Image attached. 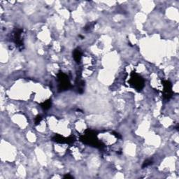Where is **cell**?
<instances>
[{"mask_svg":"<svg viewBox=\"0 0 179 179\" xmlns=\"http://www.w3.org/2000/svg\"><path fill=\"white\" fill-rule=\"evenodd\" d=\"M41 120H42V118H41V115H37V116H36V118H35V125H39V123H41Z\"/></svg>","mask_w":179,"mask_h":179,"instance_id":"11","label":"cell"},{"mask_svg":"<svg viewBox=\"0 0 179 179\" xmlns=\"http://www.w3.org/2000/svg\"><path fill=\"white\" fill-rule=\"evenodd\" d=\"M163 84L164 86L163 97L164 99L169 100V99L171 98L173 95L172 85L169 81H163Z\"/></svg>","mask_w":179,"mask_h":179,"instance_id":"4","label":"cell"},{"mask_svg":"<svg viewBox=\"0 0 179 179\" xmlns=\"http://www.w3.org/2000/svg\"><path fill=\"white\" fill-rule=\"evenodd\" d=\"M129 82L130 85L138 91H141L144 87V81L143 78L135 72L131 73V78Z\"/></svg>","mask_w":179,"mask_h":179,"instance_id":"3","label":"cell"},{"mask_svg":"<svg viewBox=\"0 0 179 179\" xmlns=\"http://www.w3.org/2000/svg\"><path fill=\"white\" fill-rule=\"evenodd\" d=\"M153 164V162L150 160H146L144 162L143 165H142V168H145V167H148L150 164Z\"/></svg>","mask_w":179,"mask_h":179,"instance_id":"10","label":"cell"},{"mask_svg":"<svg viewBox=\"0 0 179 179\" xmlns=\"http://www.w3.org/2000/svg\"><path fill=\"white\" fill-rule=\"evenodd\" d=\"M73 58H74L75 61L77 62V63H79L81 62V57H82V53L81 50L79 48H76V49L74 50L73 53Z\"/></svg>","mask_w":179,"mask_h":179,"instance_id":"7","label":"cell"},{"mask_svg":"<svg viewBox=\"0 0 179 179\" xmlns=\"http://www.w3.org/2000/svg\"><path fill=\"white\" fill-rule=\"evenodd\" d=\"M80 139L83 144L90 145V146L98 148H101L104 146V144L101 141H99L97 138L96 133L90 130H86L85 132V134L82 135L80 137Z\"/></svg>","mask_w":179,"mask_h":179,"instance_id":"1","label":"cell"},{"mask_svg":"<svg viewBox=\"0 0 179 179\" xmlns=\"http://www.w3.org/2000/svg\"><path fill=\"white\" fill-rule=\"evenodd\" d=\"M51 105H52V104H51V100L50 99H48V100L45 101L43 103L41 104V107L44 110H48L51 107Z\"/></svg>","mask_w":179,"mask_h":179,"instance_id":"8","label":"cell"},{"mask_svg":"<svg viewBox=\"0 0 179 179\" xmlns=\"http://www.w3.org/2000/svg\"><path fill=\"white\" fill-rule=\"evenodd\" d=\"M64 178H73V177H72V176H70L69 174H67V175L64 176Z\"/></svg>","mask_w":179,"mask_h":179,"instance_id":"12","label":"cell"},{"mask_svg":"<svg viewBox=\"0 0 179 179\" xmlns=\"http://www.w3.org/2000/svg\"><path fill=\"white\" fill-rule=\"evenodd\" d=\"M58 80L59 83V91L63 92L69 90L71 87V83L69 77L62 72H59L58 73Z\"/></svg>","mask_w":179,"mask_h":179,"instance_id":"2","label":"cell"},{"mask_svg":"<svg viewBox=\"0 0 179 179\" xmlns=\"http://www.w3.org/2000/svg\"><path fill=\"white\" fill-rule=\"evenodd\" d=\"M96 24V22H93L92 23H91V22H90V23L87 24L86 27H84V30H86V31H88L91 29H92V27H94V25H95Z\"/></svg>","mask_w":179,"mask_h":179,"instance_id":"9","label":"cell"},{"mask_svg":"<svg viewBox=\"0 0 179 179\" xmlns=\"http://www.w3.org/2000/svg\"><path fill=\"white\" fill-rule=\"evenodd\" d=\"M76 139L74 138V136H69L68 138H65L64 136H62L59 134L55 135L53 137V141L57 142V143L59 144H71L73 143L75 141Z\"/></svg>","mask_w":179,"mask_h":179,"instance_id":"5","label":"cell"},{"mask_svg":"<svg viewBox=\"0 0 179 179\" xmlns=\"http://www.w3.org/2000/svg\"><path fill=\"white\" fill-rule=\"evenodd\" d=\"M22 30L20 29H17L15 32H14V41L16 44V46L18 47L20 50H22L23 48V41L22 39Z\"/></svg>","mask_w":179,"mask_h":179,"instance_id":"6","label":"cell"}]
</instances>
